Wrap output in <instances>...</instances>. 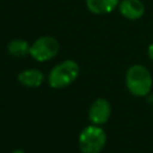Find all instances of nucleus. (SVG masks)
<instances>
[{"instance_id":"obj_1","label":"nucleus","mask_w":153,"mask_h":153,"mask_svg":"<svg viewBox=\"0 0 153 153\" xmlns=\"http://www.w3.org/2000/svg\"><path fill=\"white\" fill-rule=\"evenodd\" d=\"M127 90L135 97H146L153 86V78L148 68L143 65H133L126 72Z\"/></svg>"},{"instance_id":"obj_2","label":"nucleus","mask_w":153,"mask_h":153,"mask_svg":"<svg viewBox=\"0 0 153 153\" xmlns=\"http://www.w3.org/2000/svg\"><path fill=\"white\" fill-rule=\"evenodd\" d=\"M80 67L74 60H63L55 65L48 75V84L51 88L60 90L73 84L79 76Z\"/></svg>"},{"instance_id":"obj_3","label":"nucleus","mask_w":153,"mask_h":153,"mask_svg":"<svg viewBox=\"0 0 153 153\" xmlns=\"http://www.w3.org/2000/svg\"><path fill=\"white\" fill-rule=\"evenodd\" d=\"M106 143L105 130L97 124L85 127L78 137V146L81 153H100Z\"/></svg>"},{"instance_id":"obj_4","label":"nucleus","mask_w":153,"mask_h":153,"mask_svg":"<svg viewBox=\"0 0 153 153\" xmlns=\"http://www.w3.org/2000/svg\"><path fill=\"white\" fill-rule=\"evenodd\" d=\"M60 50L59 41L53 36H41L30 45L29 55L37 62H45L54 59Z\"/></svg>"},{"instance_id":"obj_5","label":"nucleus","mask_w":153,"mask_h":153,"mask_svg":"<svg viewBox=\"0 0 153 153\" xmlns=\"http://www.w3.org/2000/svg\"><path fill=\"white\" fill-rule=\"evenodd\" d=\"M88 120L92 124L102 126L106 123L111 116V104L105 98H97L88 109Z\"/></svg>"},{"instance_id":"obj_6","label":"nucleus","mask_w":153,"mask_h":153,"mask_svg":"<svg viewBox=\"0 0 153 153\" xmlns=\"http://www.w3.org/2000/svg\"><path fill=\"white\" fill-rule=\"evenodd\" d=\"M117 10L123 18L128 20H137L143 17L146 7L141 0H121Z\"/></svg>"},{"instance_id":"obj_7","label":"nucleus","mask_w":153,"mask_h":153,"mask_svg":"<svg viewBox=\"0 0 153 153\" xmlns=\"http://www.w3.org/2000/svg\"><path fill=\"white\" fill-rule=\"evenodd\" d=\"M44 74L36 68H30V69H24L17 75V80L19 84H22L25 87L29 88H37L42 86L44 82Z\"/></svg>"},{"instance_id":"obj_8","label":"nucleus","mask_w":153,"mask_h":153,"mask_svg":"<svg viewBox=\"0 0 153 153\" xmlns=\"http://www.w3.org/2000/svg\"><path fill=\"white\" fill-rule=\"evenodd\" d=\"M121 0H85L87 10L97 16L111 13L118 7Z\"/></svg>"},{"instance_id":"obj_9","label":"nucleus","mask_w":153,"mask_h":153,"mask_svg":"<svg viewBox=\"0 0 153 153\" xmlns=\"http://www.w3.org/2000/svg\"><path fill=\"white\" fill-rule=\"evenodd\" d=\"M30 45L26 39L14 38L7 44V53L13 57H24L30 53Z\"/></svg>"},{"instance_id":"obj_10","label":"nucleus","mask_w":153,"mask_h":153,"mask_svg":"<svg viewBox=\"0 0 153 153\" xmlns=\"http://www.w3.org/2000/svg\"><path fill=\"white\" fill-rule=\"evenodd\" d=\"M147 55H148L149 60L153 61V42H152V43L148 45V48H147Z\"/></svg>"},{"instance_id":"obj_11","label":"nucleus","mask_w":153,"mask_h":153,"mask_svg":"<svg viewBox=\"0 0 153 153\" xmlns=\"http://www.w3.org/2000/svg\"><path fill=\"white\" fill-rule=\"evenodd\" d=\"M12 153H25V151L22 149V148H16V149L12 151Z\"/></svg>"}]
</instances>
